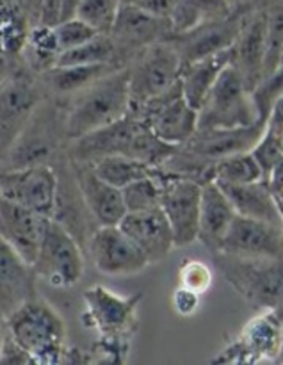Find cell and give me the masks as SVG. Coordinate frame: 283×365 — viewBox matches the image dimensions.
Wrapping results in <instances>:
<instances>
[{
	"label": "cell",
	"mask_w": 283,
	"mask_h": 365,
	"mask_svg": "<svg viewBox=\"0 0 283 365\" xmlns=\"http://www.w3.org/2000/svg\"><path fill=\"white\" fill-rule=\"evenodd\" d=\"M120 227L145 252L152 266L163 262L173 252V248H177L173 228L163 207L127 212Z\"/></svg>",
	"instance_id": "21"
},
{
	"label": "cell",
	"mask_w": 283,
	"mask_h": 365,
	"mask_svg": "<svg viewBox=\"0 0 283 365\" xmlns=\"http://www.w3.org/2000/svg\"><path fill=\"white\" fill-rule=\"evenodd\" d=\"M2 198L27 207L34 212L52 220L56 214L59 173L56 164H36V166L2 170L0 180Z\"/></svg>",
	"instance_id": "11"
},
{
	"label": "cell",
	"mask_w": 283,
	"mask_h": 365,
	"mask_svg": "<svg viewBox=\"0 0 283 365\" xmlns=\"http://www.w3.org/2000/svg\"><path fill=\"white\" fill-rule=\"evenodd\" d=\"M2 53L4 56L21 57L25 45H27L29 34L32 31V24L27 14L13 2V0H2Z\"/></svg>",
	"instance_id": "31"
},
{
	"label": "cell",
	"mask_w": 283,
	"mask_h": 365,
	"mask_svg": "<svg viewBox=\"0 0 283 365\" xmlns=\"http://www.w3.org/2000/svg\"><path fill=\"white\" fill-rule=\"evenodd\" d=\"M50 217L27 207L2 198L0 203V235L21 259L34 266L46 235Z\"/></svg>",
	"instance_id": "18"
},
{
	"label": "cell",
	"mask_w": 283,
	"mask_h": 365,
	"mask_svg": "<svg viewBox=\"0 0 283 365\" xmlns=\"http://www.w3.org/2000/svg\"><path fill=\"white\" fill-rule=\"evenodd\" d=\"M283 351V331L277 312L260 310L245 324L241 334L221 349L212 364L278 362Z\"/></svg>",
	"instance_id": "10"
},
{
	"label": "cell",
	"mask_w": 283,
	"mask_h": 365,
	"mask_svg": "<svg viewBox=\"0 0 283 365\" xmlns=\"http://www.w3.org/2000/svg\"><path fill=\"white\" fill-rule=\"evenodd\" d=\"M34 267L38 277L52 287H75L84 277L82 245L59 221L50 220Z\"/></svg>",
	"instance_id": "9"
},
{
	"label": "cell",
	"mask_w": 283,
	"mask_h": 365,
	"mask_svg": "<svg viewBox=\"0 0 283 365\" xmlns=\"http://www.w3.org/2000/svg\"><path fill=\"white\" fill-rule=\"evenodd\" d=\"M130 113L128 68H118L66 102V138H82Z\"/></svg>",
	"instance_id": "3"
},
{
	"label": "cell",
	"mask_w": 283,
	"mask_h": 365,
	"mask_svg": "<svg viewBox=\"0 0 283 365\" xmlns=\"http://www.w3.org/2000/svg\"><path fill=\"white\" fill-rule=\"evenodd\" d=\"M38 273L32 264L21 259L6 241L0 239V307L2 317L38 298Z\"/></svg>",
	"instance_id": "22"
},
{
	"label": "cell",
	"mask_w": 283,
	"mask_h": 365,
	"mask_svg": "<svg viewBox=\"0 0 283 365\" xmlns=\"http://www.w3.org/2000/svg\"><path fill=\"white\" fill-rule=\"evenodd\" d=\"M214 266L234 291L255 310L277 309L283 302V259L214 253Z\"/></svg>",
	"instance_id": "5"
},
{
	"label": "cell",
	"mask_w": 283,
	"mask_h": 365,
	"mask_svg": "<svg viewBox=\"0 0 283 365\" xmlns=\"http://www.w3.org/2000/svg\"><path fill=\"white\" fill-rule=\"evenodd\" d=\"M267 18V59L266 75L273 73L282 64L283 52V0H267L266 6Z\"/></svg>",
	"instance_id": "35"
},
{
	"label": "cell",
	"mask_w": 283,
	"mask_h": 365,
	"mask_svg": "<svg viewBox=\"0 0 283 365\" xmlns=\"http://www.w3.org/2000/svg\"><path fill=\"white\" fill-rule=\"evenodd\" d=\"M252 153L255 155V159L259 160L260 168H262L264 180H267V177H269V173L273 171V168L277 166L278 160L283 157L280 138H278L274 132L266 128V134H264L262 139L257 143V146L252 150Z\"/></svg>",
	"instance_id": "40"
},
{
	"label": "cell",
	"mask_w": 283,
	"mask_h": 365,
	"mask_svg": "<svg viewBox=\"0 0 283 365\" xmlns=\"http://www.w3.org/2000/svg\"><path fill=\"white\" fill-rule=\"evenodd\" d=\"M273 310H274V312H277L278 319H280V324H282V331H283V302L280 303V305L277 307V309H273ZM282 355H283V351H282ZM282 355H280V356H282ZM278 360H280V359H278Z\"/></svg>",
	"instance_id": "48"
},
{
	"label": "cell",
	"mask_w": 283,
	"mask_h": 365,
	"mask_svg": "<svg viewBox=\"0 0 283 365\" xmlns=\"http://www.w3.org/2000/svg\"><path fill=\"white\" fill-rule=\"evenodd\" d=\"M252 11L253 9H234V13L223 20L205 24L202 27L184 32V34H173L168 39L177 46L182 63L185 66V64L203 59V57L230 50L237 41L246 24V18Z\"/></svg>",
	"instance_id": "15"
},
{
	"label": "cell",
	"mask_w": 283,
	"mask_h": 365,
	"mask_svg": "<svg viewBox=\"0 0 283 365\" xmlns=\"http://www.w3.org/2000/svg\"><path fill=\"white\" fill-rule=\"evenodd\" d=\"M267 182H269V187L273 189L274 195L283 191V157L278 160L277 166L273 168V171H271L269 177H267Z\"/></svg>",
	"instance_id": "45"
},
{
	"label": "cell",
	"mask_w": 283,
	"mask_h": 365,
	"mask_svg": "<svg viewBox=\"0 0 283 365\" xmlns=\"http://www.w3.org/2000/svg\"><path fill=\"white\" fill-rule=\"evenodd\" d=\"M4 328L14 341L32 356L34 364L70 362L68 330L63 317L41 296L18 307L7 317H2Z\"/></svg>",
	"instance_id": "2"
},
{
	"label": "cell",
	"mask_w": 283,
	"mask_h": 365,
	"mask_svg": "<svg viewBox=\"0 0 283 365\" xmlns=\"http://www.w3.org/2000/svg\"><path fill=\"white\" fill-rule=\"evenodd\" d=\"M282 64H283V52H282ZM282 64H280V66H282Z\"/></svg>",
	"instance_id": "53"
},
{
	"label": "cell",
	"mask_w": 283,
	"mask_h": 365,
	"mask_svg": "<svg viewBox=\"0 0 283 365\" xmlns=\"http://www.w3.org/2000/svg\"><path fill=\"white\" fill-rule=\"evenodd\" d=\"M159 178L163 184V209L173 228L175 245L177 248L192 245L198 241L203 184L164 170Z\"/></svg>",
	"instance_id": "12"
},
{
	"label": "cell",
	"mask_w": 283,
	"mask_h": 365,
	"mask_svg": "<svg viewBox=\"0 0 283 365\" xmlns=\"http://www.w3.org/2000/svg\"><path fill=\"white\" fill-rule=\"evenodd\" d=\"M235 216H237V212L221 189V185L216 180L205 182L202 195V210H200L198 241L212 255L220 253L223 248V241L230 230L232 223H234Z\"/></svg>",
	"instance_id": "23"
},
{
	"label": "cell",
	"mask_w": 283,
	"mask_h": 365,
	"mask_svg": "<svg viewBox=\"0 0 283 365\" xmlns=\"http://www.w3.org/2000/svg\"><path fill=\"white\" fill-rule=\"evenodd\" d=\"M82 298L86 303L82 321L100 335V341L95 344L96 351L106 355V362H127L130 342L139 328L138 307L143 292L123 298L103 285H95L84 291Z\"/></svg>",
	"instance_id": "1"
},
{
	"label": "cell",
	"mask_w": 283,
	"mask_h": 365,
	"mask_svg": "<svg viewBox=\"0 0 283 365\" xmlns=\"http://www.w3.org/2000/svg\"><path fill=\"white\" fill-rule=\"evenodd\" d=\"M71 171L78 185L86 207L91 212L98 227H114L120 225L128 212L123 200V191L109 184L96 173L93 163L70 159Z\"/></svg>",
	"instance_id": "16"
},
{
	"label": "cell",
	"mask_w": 283,
	"mask_h": 365,
	"mask_svg": "<svg viewBox=\"0 0 283 365\" xmlns=\"http://www.w3.org/2000/svg\"><path fill=\"white\" fill-rule=\"evenodd\" d=\"M200 296L202 294H198V292L191 291V289L187 287L178 285L173 292L175 312H177L178 316H184V317L192 316L200 307Z\"/></svg>",
	"instance_id": "42"
},
{
	"label": "cell",
	"mask_w": 283,
	"mask_h": 365,
	"mask_svg": "<svg viewBox=\"0 0 283 365\" xmlns=\"http://www.w3.org/2000/svg\"><path fill=\"white\" fill-rule=\"evenodd\" d=\"M160 175H163V171H160ZM159 177L141 178V180L132 182L127 187L121 189L128 212H139V210L163 207V184H160Z\"/></svg>",
	"instance_id": "34"
},
{
	"label": "cell",
	"mask_w": 283,
	"mask_h": 365,
	"mask_svg": "<svg viewBox=\"0 0 283 365\" xmlns=\"http://www.w3.org/2000/svg\"><path fill=\"white\" fill-rule=\"evenodd\" d=\"M278 364H283V355L280 356V360H278Z\"/></svg>",
	"instance_id": "51"
},
{
	"label": "cell",
	"mask_w": 283,
	"mask_h": 365,
	"mask_svg": "<svg viewBox=\"0 0 283 365\" xmlns=\"http://www.w3.org/2000/svg\"><path fill=\"white\" fill-rule=\"evenodd\" d=\"M232 9H259L267 4V0H228Z\"/></svg>",
	"instance_id": "46"
},
{
	"label": "cell",
	"mask_w": 283,
	"mask_h": 365,
	"mask_svg": "<svg viewBox=\"0 0 283 365\" xmlns=\"http://www.w3.org/2000/svg\"><path fill=\"white\" fill-rule=\"evenodd\" d=\"M212 178L217 184H249L264 180V171L252 152H242L217 160Z\"/></svg>",
	"instance_id": "32"
},
{
	"label": "cell",
	"mask_w": 283,
	"mask_h": 365,
	"mask_svg": "<svg viewBox=\"0 0 283 365\" xmlns=\"http://www.w3.org/2000/svg\"><path fill=\"white\" fill-rule=\"evenodd\" d=\"M178 2H180V0H135L134 4L141 6L143 9L155 14V16L171 20V14H173L175 9H177Z\"/></svg>",
	"instance_id": "43"
},
{
	"label": "cell",
	"mask_w": 283,
	"mask_h": 365,
	"mask_svg": "<svg viewBox=\"0 0 283 365\" xmlns=\"http://www.w3.org/2000/svg\"><path fill=\"white\" fill-rule=\"evenodd\" d=\"M96 173L107 180L109 184L116 185V187L123 189L128 184L135 180H141L146 177H159L160 168L150 166V164L141 163V160L134 159L128 155H109L102 157V159L93 163Z\"/></svg>",
	"instance_id": "30"
},
{
	"label": "cell",
	"mask_w": 283,
	"mask_h": 365,
	"mask_svg": "<svg viewBox=\"0 0 283 365\" xmlns=\"http://www.w3.org/2000/svg\"><path fill=\"white\" fill-rule=\"evenodd\" d=\"M143 125H145L143 120L127 116L102 128H96L82 138L68 141L66 155L73 160H88V163H95L109 155L130 157L134 139Z\"/></svg>",
	"instance_id": "19"
},
{
	"label": "cell",
	"mask_w": 283,
	"mask_h": 365,
	"mask_svg": "<svg viewBox=\"0 0 283 365\" xmlns=\"http://www.w3.org/2000/svg\"><path fill=\"white\" fill-rule=\"evenodd\" d=\"M61 53H63V48H61L56 27L36 25L29 34L27 45L21 52V57L34 73L41 75L43 71L57 66Z\"/></svg>",
	"instance_id": "29"
},
{
	"label": "cell",
	"mask_w": 283,
	"mask_h": 365,
	"mask_svg": "<svg viewBox=\"0 0 283 365\" xmlns=\"http://www.w3.org/2000/svg\"><path fill=\"white\" fill-rule=\"evenodd\" d=\"M178 282L182 287H187L198 294H205L212 287V271L202 260L187 259L180 264Z\"/></svg>",
	"instance_id": "39"
},
{
	"label": "cell",
	"mask_w": 283,
	"mask_h": 365,
	"mask_svg": "<svg viewBox=\"0 0 283 365\" xmlns=\"http://www.w3.org/2000/svg\"><path fill=\"white\" fill-rule=\"evenodd\" d=\"M127 68L130 113H134L146 102L173 88L180 81L184 63L177 46L170 39H164L143 48Z\"/></svg>",
	"instance_id": "7"
},
{
	"label": "cell",
	"mask_w": 283,
	"mask_h": 365,
	"mask_svg": "<svg viewBox=\"0 0 283 365\" xmlns=\"http://www.w3.org/2000/svg\"><path fill=\"white\" fill-rule=\"evenodd\" d=\"M257 120H260V114L253 100V93L245 84L241 75L228 66L200 109L198 130L246 127Z\"/></svg>",
	"instance_id": "8"
},
{
	"label": "cell",
	"mask_w": 283,
	"mask_h": 365,
	"mask_svg": "<svg viewBox=\"0 0 283 365\" xmlns=\"http://www.w3.org/2000/svg\"><path fill=\"white\" fill-rule=\"evenodd\" d=\"M0 362L2 365H27L34 364L32 356L18 344L13 335L4 328L2 335V353H0Z\"/></svg>",
	"instance_id": "41"
},
{
	"label": "cell",
	"mask_w": 283,
	"mask_h": 365,
	"mask_svg": "<svg viewBox=\"0 0 283 365\" xmlns=\"http://www.w3.org/2000/svg\"><path fill=\"white\" fill-rule=\"evenodd\" d=\"M145 121L160 139L170 145L182 146L198 132L200 110L195 109L185 96H178L173 102L153 110Z\"/></svg>",
	"instance_id": "24"
},
{
	"label": "cell",
	"mask_w": 283,
	"mask_h": 365,
	"mask_svg": "<svg viewBox=\"0 0 283 365\" xmlns=\"http://www.w3.org/2000/svg\"><path fill=\"white\" fill-rule=\"evenodd\" d=\"M267 59V18L266 7L253 9L232 46L230 66L242 77L249 91H255L266 75Z\"/></svg>",
	"instance_id": "17"
},
{
	"label": "cell",
	"mask_w": 283,
	"mask_h": 365,
	"mask_svg": "<svg viewBox=\"0 0 283 365\" xmlns=\"http://www.w3.org/2000/svg\"><path fill=\"white\" fill-rule=\"evenodd\" d=\"M225 195L234 205L235 212L241 216L253 217V220L269 221V223L282 225L280 207L277 196L269 187L267 180L249 182V184H220ZM283 227V225H282Z\"/></svg>",
	"instance_id": "26"
},
{
	"label": "cell",
	"mask_w": 283,
	"mask_h": 365,
	"mask_svg": "<svg viewBox=\"0 0 283 365\" xmlns=\"http://www.w3.org/2000/svg\"><path fill=\"white\" fill-rule=\"evenodd\" d=\"M123 2L125 0H82L77 9V18L96 29L100 34H109Z\"/></svg>",
	"instance_id": "36"
},
{
	"label": "cell",
	"mask_w": 283,
	"mask_h": 365,
	"mask_svg": "<svg viewBox=\"0 0 283 365\" xmlns=\"http://www.w3.org/2000/svg\"><path fill=\"white\" fill-rule=\"evenodd\" d=\"M221 252L239 257L283 259V227L237 214Z\"/></svg>",
	"instance_id": "20"
},
{
	"label": "cell",
	"mask_w": 283,
	"mask_h": 365,
	"mask_svg": "<svg viewBox=\"0 0 283 365\" xmlns=\"http://www.w3.org/2000/svg\"><path fill=\"white\" fill-rule=\"evenodd\" d=\"M57 38H59L61 48L63 52L71 48H77V46L84 45L86 41L95 38L96 34H100L96 29H93L91 25L86 24L81 18H70V20L61 21L59 25H56Z\"/></svg>",
	"instance_id": "38"
},
{
	"label": "cell",
	"mask_w": 283,
	"mask_h": 365,
	"mask_svg": "<svg viewBox=\"0 0 283 365\" xmlns=\"http://www.w3.org/2000/svg\"><path fill=\"white\" fill-rule=\"evenodd\" d=\"M88 253L95 269L107 277H132L152 266L120 225L96 228L88 242Z\"/></svg>",
	"instance_id": "14"
},
{
	"label": "cell",
	"mask_w": 283,
	"mask_h": 365,
	"mask_svg": "<svg viewBox=\"0 0 283 365\" xmlns=\"http://www.w3.org/2000/svg\"><path fill=\"white\" fill-rule=\"evenodd\" d=\"M114 70H118V66L114 64H71V66L57 64V66L43 71L39 78L45 86L46 95L66 103L68 100L77 96L103 75Z\"/></svg>",
	"instance_id": "25"
},
{
	"label": "cell",
	"mask_w": 283,
	"mask_h": 365,
	"mask_svg": "<svg viewBox=\"0 0 283 365\" xmlns=\"http://www.w3.org/2000/svg\"><path fill=\"white\" fill-rule=\"evenodd\" d=\"M46 96L41 78L25 64L24 57L2 53V153L16 141Z\"/></svg>",
	"instance_id": "6"
},
{
	"label": "cell",
	"mask_w": 283,
	"mask_h": 365,
	"mask_svg": "<svg viewBox=\"0 0 283 365\" xmlns=\"http://www.w3.org/2000/svg\"><path fill=\"white\" fill-rule=\"evenodd\" d=\"M59 66H71V64H114L121 68L118 63L116 45H114L110 34H96L95 38L86 41L77 48L66 50L61 53Z\"/></svg>",
	"instance_id": "33"
},
{
	"label": "cell",
	"mask_w": 283,
	"mask_h": 365,
	"mask_svg": "<svg viewBox=\"0 0 283 365\" xmlns=\"http://www.w3.org/2000/svg\"><path fill=\"white\" fill-rule=\"evenodd\" d=\"M125 2H135V0H125Z\"/></svg>",
	"instance_id": "52"
},
{
	"label": "cell",
	"mask_w": 283,
	"mask_h": 365,
	"mask_svg": "<svg viewBox=\"0 0 283 365\" xmlns=\"http://www.w3.org/2000/svg\"><path fill=\"white\" fill-rule=\"evenodd\" d=\"M232 48L217 52L214 56L203 57L195 63L185 64L182 70V89L184 96L195 109H202L203 102L207 100L209 93L216 86L217 78L225 70L230 66Z\"/></svg>",
	"instance_id": "27"
},
{
	"label": "cell",
	"mask_w": 283,
	"mask_h": 365,
	"mask_svg": "<svg viewBox=\"0 0 283 365\" xmlns=\"http://www.w3.org/2000/svg\"><path fill=\"white\" fill-rule=\"evenodd\" d=\"M280 141H282V148H283V132H282V135H280Z\"/></svg>",
	"instance_id": "50"
},
{
	"label": "cell",
	"mask_w": 283,
	"mask_h": 365,
	"mask_svg": "<svg viewBox=\"0 0 283 365\" xmlns=\"http://www.w3.org/2000/svg\"><path fill=\"white\" fill-rule=\"evenodd\" d=\"M232 13L234 9L228 0H180L171 14V27L173 34H184L205 24L223 20Z\"/></svg>",
	"instance_id": "28"
},
{
	"label": "cell",
	"mask_w": 283,
	"mask_h": 365,
	"mask_svg": "<svg viewBox=\"0 0 283 365\" xmlns=\"http://www.w3.org/2000/svg\"><path fill=\"white\" fill-rule=\"evenodd\" d=\"M66 145V103L46 96L16 141L2 153V170L53 164Z\"/></svg>",
	"instance_id": "4"
},
{
	"label": "cell",
	"mask_w": 283,
	"mask_h": 365,
	"mask_svg": "<svg viewBox=\"0 0 283 365\" xmlns=\"http://www.w3.org/2000/svg\"><path fill=\"white\" fill-rule=\"evenodd\" d=\"M277 196V202H278V207H280V214H282V225H283V191L278 192Z\"/></svg>",
	"instance_id": "49"
},
{
	"label": "cell",
	"mask_w": 283,
	"mask_h": 365,
	"mask_svg": "<svg viewBox=\"0 0 283 365\" xmlns=\"http://www.w3.org/2000/svg\"><path fill=\"white\" fill-rule=\"evenodd\" d=\"M283 95V64L273 73L262 78L259 86L253 91V100L259 109V114L262 120H269L271 109L274 102Z\"/></svg>",
	"instance_id": "37"
},
{
	"label": "cell",
	"mask_w": 283,
	"mask_h": 365,
	"mask_svg": "<svg viewBox=\"0 0 283 365\" xmlns=\"http://www.w3.org/2000/svg\"><path fill=\"white\" fill-rule=\"evenodd\" d=\"M109 34L116 45L118 63L125 68L143 48L170 38L173 27L168 18L155 16L134 2H123Z\"/></svg>",
	"instance_id": "13"
},
{
	"label": "cell",
	"mask_w": 283,
	"mask_h": 365,
	"mask_svg": "<svg viewBox=\"0 0 283 365\" xmlns=\"http://www.w3.org/2000/svg\"><path fill=\"white\" fill-rule=\"evenodd\" d=\"M82 0H63V21L77 16V9Z\"/></svg>",
	"instance_id": "47"
},
{
	"label": "cell",
	"mask_w": 283,
	"mask_h": 365,
	"mask_svg": "<svg viewBox=\"0 0 283 365\" xmlns=\"http://www.w3.org/2000/svg\"><path fill=\"white\" fill-rule=\"evenodd\" d=\"M267 130L274 132L280 138L283 132V95L274 102L273 109H271L269 120H267Z\"/></svg>",
	"instance_id": "44"
}]
</instances>
